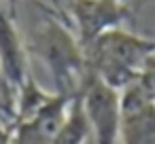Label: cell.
Listing matches in <instances>:
<instances>
[{"label":"cell","mask_w":155,"mask_h":144,"mask_svg":"<svg viewBox=\"0 0 155 144\" xmlns=\"http://www.w3.org/2000/svg\"><path fill=\"white\" fill-rule=\"evenodd\" d=\"M89 138H91L89 123H87L81 98H74L70 104V110L66 114V121L62 123L53 144H87Z\"/></svg>","instance_id":"52a82bcc"},{"label":"cell","mask_w":155,"mask_h":144,"mask_svg":"<svg viewBox=\"0 0 155 144\" xmlns=\"http://www.w3.org/2000/svg\"><path fill=\"white\" fill-rule=\"evenodd\" d=\"M138 81L142 83V87L147 89V93L151 95V100L155 104V55L151 57V62L147 64V68H144V72H142V76Z\"/></svg>","instance_id":"ba28073f"},{"label":"cell","mask_w":155,"mask_h":144,"mask_svg":"<svg viewBox=\"0 0 155 144\" xmlns=\"http://www.w3.org/2000/svg\"><path fill=\"white\" fill-rule=\"evenodd\" d=\"M115 2H123V5H130V7H134V9H142L147 2H151V0H115Z\"/></svg>","instance_id":"9c48e42d"},{"label":"cell","mask_w":155,"mask_h":144,"mask_svg":"<svg viewBox=\"0 0 155 144\" xmlns=\"http://www.w3.org/2000/svg\"><path fill=\"white\" fill-rule=\"evenodd\" d=\"M153 55L155 38H144L127 28L110 30L85 47L89 76L102 81L119 93L142 76Z\"/></svg>","instance_id":"7a4b0ae2"},{"label":"cell","mask_w":155,"mask_h":144,"mask_svg":"<svg viewBox=\"0 0 155 144\" xmlns=\"http://www.w3.org/2000/svg\"><path fill=\"white\" fill-rule=\"evenodd\" d=\"M53 5L83 49L110 30L127 28L138 15V9L115 0H53Z\"/></svg>","instance_id":"3957f363"},{"label":"cell","mask_w":155,"mask_h":144,"mask_svg":"<svg viewBox=\"0 0 155 144\" xmlns=\"http://www.w3.org/2000/svg\"><path fill=\"white\" fill-rule=\"evenodd\" d=\"M28 53V45L24 43L13 17L0 9V76L13 100L32 81Z\"/></svg>","instance_id":"8992f818"},{"label":"cell","mask_w":155,"mask_h":144,"mask_svg":"<svg viewBox=\"0 0 155 144\" xmlns=\"http://www.w3.org/2000/svg\"><path fill=\"white\" fill-rule=\"evenodd\" d=\"M121 144H155V104L140 81L119 93Z\"/></svg>","instance_id":"5b68a950"},{"label":"cell","mask_w":155,"mask_h":144,"mask_svg":"<svg viewBox=\"0 0 155 144\" xmlns=\"http://www.w3.org/2000/svg\"><path fill=\"white\" fill-rule=\"evenodd\" d=\"M28 51L34 53L47 68L53 81V93H60L68 100L81 95L89 78L85 49L58 15L45 9V17L36 24Z\"/></svg>","instance_id":"6da1fadb"},{"label":"cell","mask_w":155,"mask_h":144,"mask_svg":"<svg viewBox=\"0 0 155 144\" xmlns=\"http://www.w3.org/2000/svg\"><path fill=\"white\" fill-rule=\"evenodd\" d=\"M79 98L89 123V133L94 144H121L119 91L89 76Z\"/></svg>","instance_id":"277c9868"}]
</instances>
